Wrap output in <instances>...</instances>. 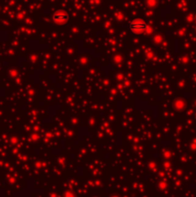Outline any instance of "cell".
Returning <instances> with one entry per match:
<instances>
[{
  "instance_id": "cell-1",
  "label": "cell",
  "mask_w": 196,
  "mask_h": 197,
  "mask_svg": "<svg viewBox=\"0 0 196 197\" xmlns=\"http://www.w3.org/2000/svg\"><path fill=\"white\" fill-rule=\"evenodd\" d=\"M129 27H130L132 32H134V33H136V34H141V33H143V32H145L148 29V25L143 20H133L129 24Z\"/></svg>"
},
{
  "instance_id": "cell-2",
  "label": "cell",
  "mask_w": 196,
  "mask_h": 197,
  "mask_svg": "<svg viewBox=\"0 0 196 197\" xmlns=\"http://www.w3.org/2000/svg\"><path fill=\"white\" fill-rule=\"evenodd\" d=\"M53 20L55 22L57 23H60V24H62V23H66L68 20V16L66 14L65 12H57L56 14L53 16Z\"/></svg>"
}]
</instances>
